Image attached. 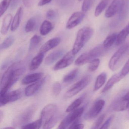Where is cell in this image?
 <instances>
[{
	"label": "cell",
	"instance_id": "obj_1",
	"mask_svg": "<svg viewBox=\"0 0 129 129\" xmlns=\"http://www.w3.org/2000/svg\"><path fill=\"white\" fill-rule=\"evenodd\" d=\"M25 71V67L21 62H15L9 66L4 72L1 81L0 96L8 92Z\"/></svg>",
	"mask_w": 129,
	"mask_h": 129
},
{
	"label": "cell",
	"instance_id": "obj_2",
	"mask_svg": "<svg viewBox=\"0 0 129 129\" xmlns=\"http://www.w3.org/2000/svg\"><path fill=\"white\" fill-rule=\"evenodd\" d=\"M93 34V29L90 27H84L78 30L72 50L74 55H75L79 52L90 39Z\"/></svg>",
	"mask_w": 129,
	"mask_h": 129
},
{
	"label": "cell",
	"instance_id": "obj_3",
	"mask_svg": "<svg viewBox=\"0 0 129 129\" xmlns=\"http://www.w3.org/2000/svg\"><path fill=\"white\" fill-rule=\"evenodd\" d=\"M37 108L36 106L34 105H31L25 109L13 120L12 121L13 126L15 128L21 126L22 127L28 124L33 118Z\"/></svg>",
	"mask_w": 129,
	"mask_h": 129
},
{
	"label": "cell",
	"instance_id": "obj_4",
	"mask_svg": "<svg viewBox=\"0 0 129 129\" xmlns=\"http://www.w3.org/2000/svg\"><path fill=\"white\" fill-rule=\"evenodd\" d=\"M129 49L128 44L121 47L112 56L109 62V67L112 71L118 69L125 58Z\"/></svg>",
	"mask_w": 129,
	"mask_h": 129
},
{
	"label": "cell",
	"instance_id": "obj_5",
	"mask_svg": "<svg viewBox=\"0 0 129 129\" xmlns=\"http://www.w3.org/2000/svg\"><path fill=\"white\" fill-rule=\"evenodd\" d=\"M84 111L83 107L77 109L71 112L60 123L58 129H64L69 127L72 124L77 123L79 118L82 115Z\"/></svg>",
	"mask_w": 129,
	"mask_h": 129
},
{
	"label": "cell",
	"instance_id": "obj_6",
	"mask_svg": "<svg viewBox=\"0 0 129 129\" xmlns=\"http://www.w3.org/2000/svg\"><path fill=\"white\" fill-rule=\"evenodd\" d=\"M90 80L91 77L89 75H87L84 77L69 88L65 93L64 99L71 98L77 94L89 84Z\"/></svg>",
	"mask_w": 129,
	"mask_h": 129
},
{
	"label": "cell",
	"instance_id": "obj_7",
	"mask_svg": "<svg viewBox=\"0 0 129 129\" xmlns=\"http://www.w3.org/2000/svg\"><path fill=\"white\" fill-rule=\"evenodd\" d=\"M57 111V107L54 104H50L46 106L41 111L40 119L43 126L49 121L56 114Z\"/></svg>",
	"mask_w": 129,
	"mask_h": 129
},
{
	"label": "cell",
	"instance_id": "obj_8",
	"mask_svg": "<svg viewBox=\"0 0 129 129\" xmlns=\"http://www.w3.org/2000/svg\"><path fill=\"white\" fill-rule=\"evenodd\" d=\"M105 104V102L102 99L96 101L84 115V119L91 120L97 117L103 109Z\"/></svg>",
	"mask_w": 129,
	"mask_h": 129
},
{
	"label": "cell",
	"instance_id": "obj_9",
	"mask_svg": "<svg viewBox=\"0 0 129 129\" xmlns=\"http://www.w3.org/2000/svg\"><path fill=\"white\" fill-rule=\"evenodd\" d=\"M115 111H123L129 109V90L115 102L112 107Z\"/></svg>",
	"mask_w": 129,
	"mask_h": 129
},
{
	"label": "cell",
	"instance_id": "obj_10",
	"mask_svg": "<svg viewBox=\"0 0 129 129\" xmlns=\"http://www.w3.org/2000/svg\"><path fill=\"white\" fill-rule=\"evenodd\" d=\"M75 56V55L73 54L72 50L69 51L55 64L53 69L54 71H56L68 67L74 61Z\"/></svg>",
	"mask_w": 129,
	"mask_h": 129
},
{
	"label": "cell",
	"instance_id": "obj_11",
	"mask_svg": "<svg viewBox=\"0 0 129 129\" xmlns=\"http://www.w3.org/2000/svg\"><path fill=\"white\" fill-rule=\"evenodd\" d=\"M22 91L19 89L7 92L0 97V105L3 106L8 103L16 101L21 97Z\"/></svg>",
	"mask_w": 129,
	"mask_h": 129
},
{
	"label": "cell",
	"instance_id": "obj_12",
	"mask_svg": "<svg viewBox=\"0 0 129 129\" xmlns=\"http://www.w3.org/2000/svg\"><path fill=\"white\" fill-rule=\"evenodd\" d=\"M85 16L84 13L81 12H76L72 14L68 20L66 28L71 29L77 26L82 22Z\"/></svg>",
	"mask_w": 129,
	"mask_h": 129
},
{
	"label": "cell",
	"instance_id": "obj_13",
	"mask_svg": "<svg viewBox=\"0 0 129 129\" xmlns=\"http://www.w3.org/2000/svg\"><path fill=\"white\" fill-rule=\"evenodd\" d=\"M47 77L44 78L40 80L35 82L34 83L32 84L27 87L25 89V94L27 96H29L33 95L37 92L44 85L46 81Z\"/></svg>",
	"mask_w": 129,
	"mask_h": 129
},
{
	"label": "cell",
	"instance_id": "obj_14",
	"mask_svg": "<svg viewBox=\"0 0 129 129\" xmlns=\"http://www.w3.org/2000/svg\"><path fill=\"white\" fill-rule=\"evenodd\" d=\"M121 0H114L109 7L105 13L106 18H110L114 16L120 11Z\"/></svg>",
	"mask_w": 129,
	"mask_h": 129
},
{
	"label": "cell",
	"instance_id": "obj_15",
	"mask_svg": "<svg viewBox=\"0 0 129 129\" xmlns=\"http://www.w3.org/2000/svg\"><path fill=\"white\" fill-rule=\"evenodd\" d=\"M61 41L59 38H55L48 41L43 44L40 49L39 53L45 54L52 49L59 45Z\"/></svg>",
	"mask_w": 129,
	"mask_h": 129
},
{
	"label": "cell",
	"instance_id": "obj_16",
	"mask_svg": "<svg viewBox=\"0 0 129 129\" xmlns=\"http://www.w3.org/2000/svg\"><path fill=\"white\" fill-rule=\"evenodd\" d=\"M64 52L62 50H58L51 53L46 58L45 64L49 66L60 58L64 55Z\"/></svg>",
	"mask_w": 129,
	"mask_h": 129
},
{
	"label": "cell",
	"instance_id": "obj_17",
	"mask_svg": "<svg viewBox=\"0 0 129 129\" xmlns=\"http://www.w3.org/2000/svg\"><path fill=\"white\" fill-rule=\"evenodd\" d=\"M122 79L120 73L115 74L112 76L105 85L102 90L101 91V93H103L106 92L111 89L115 84L118 83Z\"/></svg>",
	"mask_w": 129,
	"mask_h": 129
},
{
	"label": "cell",
	"instance_id": "obj_18",
	"mask_svg": "<svg viewBox=\"0 0 129 129\" xmlns=\"http://www.w3.org/2000/svg\"><path fill=\"white\" fill-rule=\"evenodd\" d=\"M129 12V0H121L118 18L121 21L126 18Z\"/></svg>",
	"mask_w": 129,
	"mask_h": 129
},
{
	"label": "cell",
	"instance_id": "obj_19",
	"mask_svg": "<svg viewBox=\"0 0 129 129\" xmlns=\"http://www.w3.org/2000/svg\"><path fill=\"white\" fill-rule=\"evenodd\" d=\"M93 59V57L89 51L80 55L76 59L75 64L77 66H83L90 62Z\"/></svg>",
	"mask_w": 129,
	"mask_h": 129
},
{
	"label": "cell",
	"instance_id": "obj_20",
	"mask_svg": "<svg viewBox=\"0 0 129 129\" xmlns=\"http://www.w3.org/2000/svg\"><path fill=\"white\" fill-rule=\"evenodd\" d=\"M44 54L39 53L32 59L29 65V69L30 71L37 70L41 64L44 58Z\"/></svg>",
	"mask_w": 129,
	"mask_h": 129
},
{
	"label": "cell",
	"instance_id": "obj_21",
	"mask_svg": "<svg viewBox=\"0 0 129 129\" xmlns=\"http://www.w3.org/2000/svg\"><path fill=\"white\" fill-rule=\"evenodd\" d=\"M43 74L42 73H35L26 75L22 80V83L24 85L34 83L39 80L41 78Z\"/></svg>",
	"mask_w": 129,
	"mask_h": 129
},
{
	"label": "cell",
	"instance_id": "obj_22",
	"mask_svg": "<svg viewBox=\"0 0 129 129\" xmlns=\"http://www.w3.org/2000/svg\"><path fill=\"white\" fill-rule=\"evenodd\" d=\"M128 35H129V22L126 26L118 34L115 42L116 46L121 45L125 41Z\"/></svg>",
	"mask_w": 129,
	"mask_h": 129
},
{
	"label": "cell",
	"instance_id": "obj_23",
	"mask_svg": "<svg viewBox=\"0 0 129 129\" xmlns=\"http://www.w3.org/2000/svg\"><path fill=\"white\" fill-rule=\"evenodd\" d=\"M23 14V10L22 7L19 8L14 16L11 25L12 31H15L19 27L21 22L22 16Z\"/></svg>",
	"mask_w": 129,
	"mask_h": 129
},
{
	"label": "cell",
	"instance_id": "obj_24",
	"mask_svg": "<svg viewBox=\"0 0 129 129\" xmlns=\"http://www.w3.org/2000/svg\"><path fill=\"white\" fill-rule=\"evenodd\" d=\"M107 79V74L102 72L97 77L93 88V91H96L104 85Z\"/></svg>",
	"mask_w": 129,
	"mask_h": 129
},
{
	"label": "cell",
	"instance_id": "obj_25",
	"mask_svg": "<svg viewBox=\"0 0 129 129\" xmlns=\"http://www.w3.org/2000/svg\"><path fill=\"white\" fill-rule=\"evenodd\" d=\"M12 19V16L11 14L7 15L4 18L1 29V33L3 35L6 34L9 30L10 26Z\"/></svg>",
	"mask_w": 129,
	"mask_h": 129
},
{
	"label": "cell",
	"instance_id": "obj_26",
	"mask_svg": "<svg viewBox=\"0 0 129 129\" xmlns=\"http://www.w3.org/2000/svg\"><path fill=\"white\" fill-rule=\"evenodd\" d=\"M79 72V70L78 69H73L64 77L63 79V82L65 83H69L73 82L77 78Z\"/></svg>",
	"mask_w": 129,
	"mask_h": 129
},
{
	"label": "cell",
	"instance_id": "obj_27",
	"mask_svg": "<svg viewBox=\"0 0 129 129\" xmlns=\"http://www.w3.org/2000/svg\"><path fill=\"white\" fill-rule=\"evenodd\" d=\"M117 35V33H112L109 35L103 41V45L104 47L108 49L112 46L116 42Z\"/></svg>",
	"mask_w": 129,
	"mask_h": 129
},
{
	"label": "cell",
	"instance_id": "obj_28",
	"mask_svg": "<svg viewBox=\"0 0 129 129\" xmlns=\"http://www.w3.org/2000/svg\"><path fill=\"white\" fill-rule=\"evenodd\" d=\"M53 28L52 23L49 21L46 20L42 23L40 28V33L43 36H45L49 34Z\"/></svg>",
	"mask_w": 129,
	"mask_h": 129
},
{
	"label": "cell",
	"instance_id": "obj_29",
	"mask_svg": "<svg viewBox=\"0 0 129 129\" xmlns=\"http://www.w3.org/2000/svg\"><path fill=\"white\" fill-rule=\"evenodd\" d=\"M42 38L40 36L35 35H34L30 41L29 47V51L33 52L35 50L41 42Z\"/></svg>",
	"mask_w": 129,
	"mask_h": 129
},
{
	"label": "cell",
	"instance_id": "obj_30",
	"mask_svg": "<svg viewBox=\"0 0 129 129\" xmlns=\"http://www.w3.org/2000/svg\"><path fill=\"white\" fill-rule=\"evenodd\" d=\"M111 0H102L101 2L97 5L95 9L94 15L96 17L99 16L105 10Z\"/></svg>",
	"mask_w": 129,
	"mask_h": 129
},
{
	"label": "cell",
	"instance_id": "obj_31",
	"mask_svg": "<svg viewBox=\"0 0 129 129\" xmlns=\"http://www.w3.org/2000/svg\"><path fill=\"white\" fill-rule=\"evenodd\" d=\"M38 22L35 18L30 19L27 22L25 26V31L27 33H29L34 30L37 25Z\"/></svg>",
	"mask_w": 129,
	"mask_h": 129
},
{
	"label": "cell",
	"instance_id": "obj_32",
	"mask_svg": "<svg viewBox=\"0 0 129 129\" xmlns=\"http://www.w3.org/2000/svg\"><path fill=\"white\" fill-rule=\"evenodd\" d=\"M84 97L81 96L77 99L74 101L68 107L66 110V112H71L77 109L81 105V103L83 102Z\"/></svg>",
	"mask_w": 129,
	"mask_h": 129
},
{
	"label": "cell",
	"instance_id": "obj_33",
	"mask_svg": "<svg viewBox=\"0 0 129 129\" xmlns=\"http://www.w3.org/2000/svg\"><path fill=\"white\" fill-rule=\"evenodd\" d=\"M60 115L56 114L49 121L43 125L44 129H51L58 122L60 118Z\"/></svg>",
	"mask_w": 129,
	"mask_h": 129
},
{
	"label": "cell",
	"instance_id": "obj_34",
	"mask_svg": "<svg viewBox=\"0 0 129 129\" xmlns=\"http://www.w3.org/2000/svg\"><path fill=\"white\" fill-rule=\"evenodd\" d=\"M42 126V122L40 119L32 123H28L21 127L22 129H39Z\"/></svg>",
	"mask_w": 129,
	"mask_h": 129
},
{
	"label": "cell",
	"instance_id": "obj_35",
	"mask_svg": "<svg viewBox=\"0 0 129 129\" xmlns=\"http://www.w3.org/2000/svg\"><path fill=\"white\" fill-rule=\"evenodd\" d=\"M15 39L13 37H9L3 42L1 45V50L6 49L10 47L14 42Z\"/></svg>",
	"mask_w": 129,
	"mask_h": 129
},
{
	"label": "cell",
	"instance_id": "obj_36",
	"mask_svg": "<svg viewBox=\"0 0 129 129\" xmlns=\"http://www.w3.org/2000/svg\"><path fill=\"white\" fill-rule=\"evenodd\" d=\"M12 0H3L0 5V15L2 16L6 11Z\"/></svg>",
	"mask_w": 129,
	"mask_h": 129
},
{
	"label": "cell",
	"instance_id": "obj_37",
	"mask_svg": "<svg viewBox=\"0 0 129 129\" xmlns=\"http://www.w3.org/2000/svg\"><path fill=\"white\" fill-rule=\"evenodd\" d=\"M100 62V60L99 58H96L93 59L90 62L88 67L89 71L91 72H94L96 71L99 66Z\"/></svg>",
	"mask_w": 129,
	"mask_h": 129
},
{
	"label": "cell",
	"instance_id": "obj_38",
	"mask_svg": "<svg viewBox=\"0 0 129 129\" xmlns=\"http://www.w3.org/2000/svg\"><path fill=\"white\" fill-rule=\"evenodd\" d=\"M61 90V86L59 82H55L52 86V92L54 96H57L59 95Z\"/></svg>",
	"mask_w": 129,
	"mask_h": 129
},
{
	"label": "cell",
	"instance_id": "obj_39",
	"mask_svg": "<svg viewBox=\"0 0 129 129\" xmlns=\"http://www.w3.org/2000/svg\"><path fill=\"white\" fill-rule=\"evenodd\" d=\"M94 0H84L82 4L81 9L83 12H87L90 9Z\"/></svg>",
	"mask_w": 129,
	"mask_h": 129
},
{
	"label": "cell",
	"instance_id": "obj_40",
	"mask_svg": "<svg viewBox=\"0 0 129 129\" xmlns=\"http://www.w3.org/2000/svg\"><path fill=\"white\" fill-rule=\"evenodd\" d=\"M129 73V59L127 61L122 69L120 72L121 77L123 79Z\"/></svg>",
	"mask_w": 129,
	"mask_h": 129
},
{
	"label": "cell",
	"instance_id": "obj_41",
	"mask_svg": "<svg viewBox=\"0 0 129 129\" xmlns=\"http://www.w3.org/2000/svg\"><path fill=\"white\" fill-rule=\"evenodd\" d=\"M105 114H103L100 115L96 121L92 128L93 129H98L101 126V124L102 123L105 119Z\"/></svg>",
	"mask_w": 129,
	"mask_h": 129
},
{
	"label": "cell",
	"instance_id": "obj_42",
	"mask_svg": "<svg viewBox=\"0 0 129 129\" xmlns=\"http://www.w3.org/2000/svg\"><path fill=\"white\" fill-rule=\"evenodd\" d=\"M114 116L113 115H111L108 119L102 125L101 127H100V129H108L109 127L110 124H111L112 120H113Z\"/></svg>",
	"mask_w": 129,
	"mask_h": 129
},
{
	"label": "cell",
	"instance_id": "obj_43",
	"mask_svg": "<svg viewBox=\"0 0 129 129\" xmlns=\"http://www.w3.org/2000/svg\"><path fill=\"white\" fill-rule=\"evenodd\" d=\"M47 17L50 19H54L56 16V13L53 10H49L47 13Z\"/></svg>",
	"mask_w": 129,
	"mask_h": 129
},
{
	"label": "cell",
	"instance_id": "obj_44",
	"mask_svg": "<svg viewBox=\"0 0 129 129\" xmlns=\"http://www.w3.org/2000/svg\"><path fill=\"white\" fill-rule=\"evenodd\" d=\"M84 127V125L83 124L76 123L70 126L69 128V129H83Z\"/></svg>",
	"mask_w": 129,
	"mask_h": 129
},
{
	"label": "cell",
	"instance_id": "obj_45",
	"mask_svg": "<svg viewBox=\"0 0 129 129\" xmlns=\"http://www.w3.org/2000/svg\"><path fill=\"white\" fill-rule=\"evenodd\" d=\"M20 1H21V0H12L11 5V7L12 9H13L16 8V7H17L20 3Z\"/></svg>",
	"mask_w": 129,
	"mask_h": 129
},
{
	"label": "cell",
	"instance_id": "obj_46",
	"mask_svg": "<svg viewBox=\"0 0 129 129\" xmlns=\"http://www.w3.org/2000/svg\"><path fill=\"white\" fill-rule=\"evenodd\" d=\"M34 0H23V3L24 5L26 7H31L33 4Z\"/></svg>",
	"mask_w": 129,
	"mask_h": 129
},
{
	"label": "cell",
	"instance_id": "obj_47",
	"mask_svg": "<svg viewBox=\"0 0 129 129\" xmlns=\"http://www.w3.org/2000/svg\"><path fill=\"white\" fill-rule=\"evenodd\" d=\"M52 0H40L38 3V6L40 7L43 6L47 4L50 3Z\"/></svg>",
	"mask_w": 129,
	"mask_h": 129
},
{
	"label": "cell",
	"instance_id": "obj_48",
	"mask_svg": "<svg viewBox=\"0 0 129 129\" xmlns=\"http://www.w3.org/2000/svg\"><path fill=\"white\" fill-rule=\"evenodd\" d=\"M73 0H62V3L61 4L62 6H66L68 5H69V2L72 1Z\"/></svg>",
	"mask_w": 129,
	"mask_h": 129
},
{
	"label": "cell",
	"instance_id": "obj_49",
	"mask_svg": "<svg viewBox=\"0 0 129 129\" xmlns=\"http://www.w3.org/2000/svg\"><path fill=\"white\" fill-rule=\"evenodd\" d=\"M15 127H6L4 128V129H15Z\"/></svg>",
	"mask_w": 129,
	"mask_h": 129
},
{
	"label": "cell",
	"instance_id": "obj_50",
	"mask_svg": "<svg viewBox=\"0 0 129 129\" xmlns=\"http://www.w3.org/2000/svg\"><path fill=\"white\" fill-rule=\"evenodd\" d=\"M128 117H129V109H128Z\"/></svg>",
	"mask_w": 129,
	"mask_h": 129
},
{
	"label": "cell",
	"instance_id": "obj_51",
	"mask_svg": "<svg viewBox=\"0 0 129 129\" xmlns=\"http://www.w3.org/2000/svg\"><path fill=\"white\" fill-rule=\"evenodd\" d=\"M78 1H81V0H78Z\"/></svg>",
	"mask_w": 129,
	"mask_h": 129
}]
</instances>
